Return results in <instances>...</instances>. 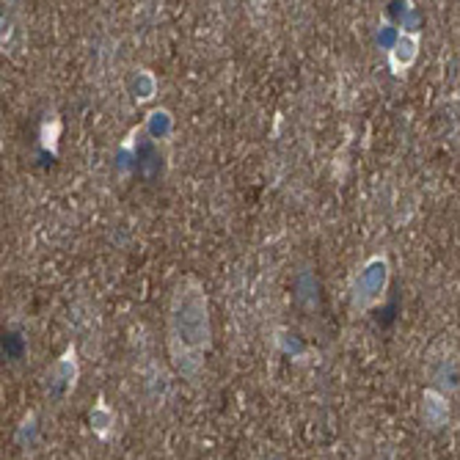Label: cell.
<instances>
[{
    "label": "cell",
    "mask_w": 460,
    "mask_h": 460,
    "mask_svg": "<svg viewBox=\"0 0 460 460\" xmlns=\"http://www.w3.org/2000/svg\"><path fill=\"white\" fill-rule=\"evenodd\" d=\"M165 340L174 369L188 381H196L204 369V356L213 345V323L207 289L196 276H182L169 298Z\"/></svg>",
    "instance_id": "cell-1"
},
{
    "label": "cell",
    "mask_w": 460,
    "mask_h": 460,
    "mask_svg": "<svg viewBox=\"0 0 460 460\" xmlns=\"http://www.w3.org/2000/svg\"><path fill=\"white\" fill-rule=\"evenodd\" d=\"M392 284V262L386 257V251H378L364 260V265L356 270L353 281H350V304L353 312L367 314L369 309H375L378 304H384L386 292Z\"/></svg>",
    "instance_id": "cell-2"
},
{
    "label": "cell",
    "mask_w": 460,
    "mask_h": 460,
    "mask_svg": "<svg viewBox=\"0 0 460 460\" xmlns=\"http://www.w3.org/2000/svg\"><path fill=\"white\" fill-rule=\"evenodd\" d=\"M457 353H455V342H452V337H449V342H447V337H441V342L430 350V378H433V384L430 386H436V389H441L444 394L447 392H455L457 386H460V375H457Z\"/></svg>",
    "instance_id": "cell-3"
},
{
    "label": "cell",
    "mask_w": 460,
    "mask_h": 460,
    "mask_svg": "<svg viewBox=\"0 0 460 460\" xmlns=\"http://www.w3.org/2000/svg\"><path fill=\"white\" fill-rule=\"evenodd\" d=\"M77 381H80L77 348L75 345H66L64 353L48 369V392H50V397H66V394L75 392Z\"/></svg>",
    "instance_id": "cell-4"
},
{
    "label": "cell",
    "mask_w": 460,
    "mask_h": 460,
    "mask_svg": "<svg viewBox=\"0 0 460 460\" xmlns=\"http://www.w3.org/2000/svg\"><path fill=\"white\" fill-rule=\"evenodd\" d=\"M420 50H422V33L420 31H400L394 45L386 53L389 72L394 77H402L416 64V58H420Z\"/></svg>",
    "instance_id": "cell-5"
},
{
    "label": "cell",
    "mask_w": 460,
    "mask_h": 460,
    "mask_svg": "<svg viewBox=\"0 0 460 460\" xmlns=\"http://www.w3.org/2000/svg\"><path fill=\"white\" fill-rule=\"evenodd\" d=\"M422 422L428 430H441L449 422V400L436 386H428L422 392Z\"/></svg>",
    "instance_id": "cell-6"
},
{
    "label": "cell",
    "mask_w": 460,
    "mask_h": 460,
    "mask_svg": "<svg viewBox=\"0 0 460 460\" xmlns=\"http://www.w3.org/2000/svg\"><path fill=\"white\" fill-rule=\"evenodd\" d=\"M174 128H177V121H174V113L169 108H152L144 119V133L157 141V144H165L172 136H174Z\"/></svg>",
    "instance_id": "cell-7"
},
{
    "label": "cell",
    "mask_w": 460,
    "mask_h": 460,
    "mask_svg": "<svg viewBox=\"0 0 460 460\" xmlns=\"http://www.w3.org/2000/svg\"><path fill=\"white\" fill-rule=\"evenodd\" d=\"M128 89L133 94L136 102H152L157 97V89H160V83H157V75L152 69H133L130 80H128Z\"/></svg>",
    "instance_id": "cell-8"
},
{
    "label": "cell",
    "mask_w": 460,
    "mask_h": 460,
    "mask_svg": "<svg viewBox=\"0 0 460 460\" xmlns=\"http://www.w3.org/2000/svg\"><path fill=\"white\" fill-rule=\"evenodd\" d=\"M89 422H92V433L100 441H108L116 433V411L100 397L97 405H94V411H92V416H89Z\"/></svg>",
    "instance_id": "cell-9"
},
{
    "label": "cell",
    "mask_w": 460,
    "mask_h": 460,
    "mask_svg": "<svg viewBox=\"0 0 460 460\" xmlns=\"http://www.w3.org/2000/svg\"><path fill=\"white\" fill-rule=\"evenodd\" d=\"M61 133H64V121L56 113L48 116L45 121H41V128H39V144H41V149H48L50 155H56L58 152Z\"/></svg>",
    "instance_id": "cell-10"
}]
</instances>
